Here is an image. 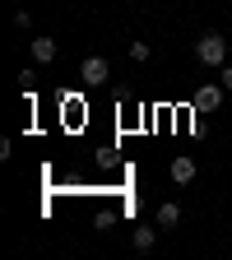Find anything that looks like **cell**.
Here are the masks:
<instances>
[{
	"label": "cell",
	"mask_w": 232,
	"mask_h": 260,
	"mask_svg": "<svg viewBox=\"0 0 232 260\" xmlns=\"http://www.w3.org/2000/svg\"><path fill=\"white\" fill-rule=\"evenodd\" d=\"M195 172H200V168H195V158H190V153H177V158H172V181H177V186H190Z\"/></svg>",
	"instance_id": "5"
},
{
	"label": "cell",
	"mask_w": 232,
	"mask_h": 260,
	"mask_svg": "<svg viewBox=\"0 0 232 260\" xmlns=\"http://www.w3.org/2000/svg\"><path fill=\"white\" fill-rule=\"evenodd\" d=\"M195 60L223 70V65H227V38H223V32H205V38L195 42Z\"/></svg>",
	"instance_id": "1"
},
{
	"label": "cell",
	"mask_w": 232,
	"mask_h": 260,
	"mask_svg": "<svg viewBox=\"0 0 232 260\" xmlns=\"http://www.w3.org/2000/svg\"><path fill=\"white\" fill-rule=\"evenodd\" d=\"M28 51H32V60H38V65H51L60 47H56V38H47V32H38V38H32V47H28Z\"/></svg>",
	"instance_id": "4"
},
{
	"label": "cell",
	"mask_w": 232,
	"mask_h": 260,
	"mask_svg": "<svg viewBox=\"0 0 232 260\" xmlns=\"http://www.w3.org/2000/svg\"><path fill=\"white\" fill-rule=\"evenodd\" d=\"M218 84H223V88L232 93V65H223V70H218Z\"/></svg>",
	"instance_id": "10"
},
{
	"label": "cell",
	"mask_w": 232,
	"mask_h": 260,
	"mask_svg": "<svg viewBox=\"0 0 232 260\" xmlns=\"http://www.w3.org/2000/svg\"><path fill=\"white\" fill-rule=\"evenodd\" d=\"M158 233H162V228H135V251H153Z\"/></svg>",
	"instance_id": "7"
},
{
	"label": "cell",
	"mask_w": 232,
	"mask_h": 260,
	"mask_svg": "<svg viewBox=\"0 0 232 260\" xmlns=\"http://www.w3.org/2000/svg\"><path fill=\"white\" fill-rule=\"evenodd\" d=\"M177 223H181V205H177V200H168V205H158V228H162V233H172Z\"/></svg>",
	"instance_id": "6"
},
{
	"label": "cell",
	"mask_w": 232,
	"mask_h": 260,
	"mask_svg": "<svg viewBox=\"0 0 232 260\" xmlns=\"http://www.w3.org/2000/svg\"><path fill=\"white\" fill-rule=\"evenodd\" d=\"M14 28L28 32V28H32V10H14Z\"/></svg>",
	"instance_id": "9"
},
{
	"label": "cell",
	"mask_w": 232,
	"mask_h": 260,
	"mask_svg": "<svg viewBox=\"0 0 232 260\" xmlns=\"http://www.w3.org/2000/svg\"><path fill=\"white\" fill-rule=\"evenodd\" d=\"M149 56H153V47H149V42H130V60H135V65H144Z\"/></svg>",
	"instance_id": "8"
},
{
	"label": "cell",
	"mask_w": 232,
	"mask_h": 260,
	"mask_svg": "<svg viewBox=\"0 0 232 260\" xmlns=\"http://www.w3.org/2000/svg\"><path fill=\"white\" fill-rule=\"evenodd\" d=\"M223 98H227V88H223V84H200V88H195V98H190V107L200 112V116H209V112H218V107H223Z\"/></svg>",
	"instance_id": "2"
},
{
	"label": "cell",
	"mask_w": 232,
	"mask_h": 260,
	"mask_svg": "<svg viewBox=\"0 0 232 260\" xmlns=\"http://www.w3.org/2000/svg\"><path fill=\"white\" fill-rule=\"evenodd\" d=\"M79 79H84V84H103V79H112V65H107V56H84V65H79Z\"/></svg>",
	"instance_id": "3"
}]
</instances>
